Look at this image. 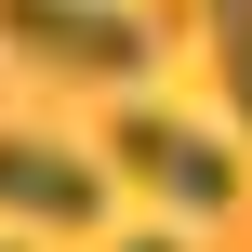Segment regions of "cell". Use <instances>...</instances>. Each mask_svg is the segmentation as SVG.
<instances>
[{
  "label": "cell",
  "instance_id": "cell-1",
  "mask_svg": "<svg viewBox=\"0 0 252 252\" xmlns=\"http://www.w3.org/2000/svg\"><path fill=\"white\" fill-rule=\"evenodd\" d=\"M106 173L146 186V199H173V213H226L239 199V146L199 133V120H173V106H120L106 120Z\"/></svg>",
  "mask_w": 252,
  "mask_h": 252
},
{
  "label": "cell",
  "instance_id": "cell-2",
  "mask_svg": "<svg viewBox=\"0 0 252 252\" xmlns=\"http://www.w3.org/2000/svg\"><path fill=\"white\" fill-rule=\"evenodd\" d=\"M0 40L53 80H146L159 66V27L120 0H0Z\"/></svg>",
  "mask_w": 252,
  "mask_h": 252
},
{
  "label": "cell",
  "instance_id": "cell-3",
  "mask_svg": "<svg viewBox=\"0 0 252 252\" xmlns=\"http://www.w3.org/2000/svg\"><path fill=\"white\" fill-rule=\"evenodd\" d=\"M106 159H80V146H53V133H0V213L13 226H53V239H93L106 226Z\"/></svg>",
  "mask_w": 252,
  "mask_h": 252
},
{
  "label": "cell",
  "instance_id": "cell-4",
  "mask_svg": "<svg viewBox=\"0 0 252 252\" xmlns=\"http://www.w3.org/2000/svg\"><path fill=\"white\" fill-rule=\"evenodd\" d=\"M199 27H213V80H226V120L252 133V0H199Z\"/></svg>",
  "mask_w": 252,
  "mask_h": 252
},
{
  "label": "cell",
  "instance_id": "cell-5",
  "mask_svg": "<svg viewBox=\"0 0 252 252\" xmlns=\"http://www.w3.org/2000/svg\"><path fill=\"white\" fill-rule=\"evenodd\" d=\"M106 252H186V239H173V226H146V239H106Z\"/></svg>",
  "mask_w": 252,
  "mask_h": 252
},
{
  "label": "cell",
  "instance_id": "cell-6",
  "mask_svg": "<svg viewBox=\"0 0 252 252\" xmlns=\"http://www.w3.org/2000/svg\"><path fill=\"white\" fill-rule=\"evenodd\" d=\"M0 252H13V239H0Z\"/></svg>",
  "mask_w": 252,
  "mask_h": 252
}]
</instances>
